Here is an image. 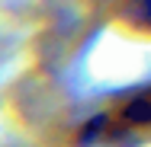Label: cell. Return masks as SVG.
<instances>
[{
	"label": "cell",
	"mask_w": 151,
	"mask_h": 147,
	"mask_svg": "<svg viewBox=\"0 0 151 147\" xmlns=\"http://www.w3.org/2000/svg\"><path fill=\"white\" fill-rule=\"evenodd\" d=\"M142 13H145V23H151V0H142Z\"/></svg>",
	"instance_id": "cell-2"
},
{
	"label": "cell",
	"mask_w": 151,
	"mask_h": 147,
	"mask_svg": "<svg viewBox=\"0 0 151 147\" xmlns=\"http://www.w3.org/2000/svg\"><path fill=\"white\" fill-rule=\"evenodd\" d=\"M100 125H106L109 131L106 134H122L125 128H151V87L142 89V93H135L132 99H125L119 106V112L113 118H103Z\"/></svg>",
	"instance_id": "cell-1"
}]
</instances>
